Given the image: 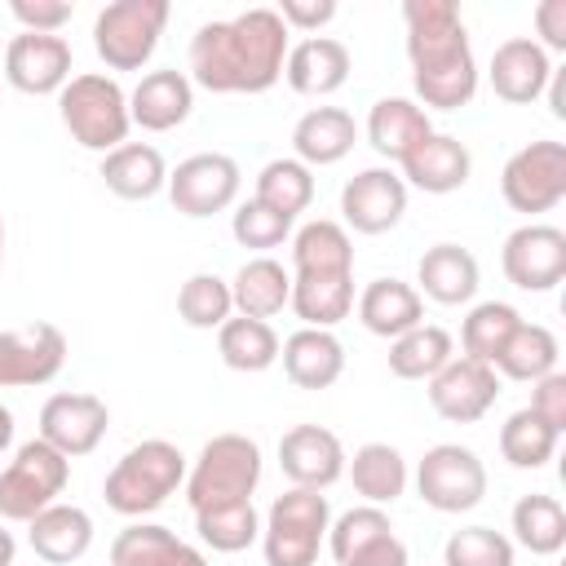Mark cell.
I'll use <instances>...</instances> for the list:
<instances>
[{
    "label": "cell",
    "mask_w": 566,
    "mask_h": 566,
    "mask_svg": "<svg viewBox=\"0 0 566 566\" xmlns=\"http://www.w3.org/2000/svg\"><path fill=\"white\" fill-rule=\"evenodd\" d=\"M500 398V376L491 363L478 358H451L438 376H429V407L451 420V424H473L482 420Z\"/></svg>",
    "instance_id": "2e32d148"
},
{
    "label": "cell",
    "mask_w": 566,
    "mask_h": 566,
    "mask_svg": "<svg viewBox=\"0 0 566 566\" xmlns=\"http://www.w3.org/2000/svg\"><path fill=\"white\" fill-rule=\"evenodd\" d=\"M57 115L66 124V133L97 155H111L115 146L128 142V93L119 88V80L102 75V71H84L71 75L66 88L57 93Z\"/></svg>",
    "instance_id": "277c9868"
},
{
    "label": "cell",
    "mask_w": 566,
    "mask_h": 566,
    "mask_svg": "<svg viewBox=\"0 0 566 566\" xmlns=\"http://www.w3.org/2000/svg\"><path fill=\"white\" fill-rule=\"evenodd\" d=\"M4 80L31 97L62 93L71 80V44L62 35H35V31L13 35L4 49Z\"/></svg>",
    "instance_id": "ac0fdd59"
},
{
    "label": "cell",
    "mask_w": 566,
    "mask_h": 566,
    "mask_svg": "<svg viewBox=\"0 0 566 566\" xmlns=\"http://www.w3.org/2000/svg\"><path fill=\"white\" fill-rule=\"evenodd\" d=\"M27 539L40 562L49 566H71L93 548V517L80 504H49L27 522Z\"/></svg>",
    "instance_id": "d4e9b609"
},
{
    "label": "cell",
    "mask_w": 566,
    "mask_h": 566,
    "mask_svg": "<svg viewBox=\"0 0 566 566\" xmlns=\"http://www.w3.org/2000/svg\"><path fill=\"white\" fill-rule=\"evenodd\" d=\"M177 314H181V323L195 327V332H217V327L234 314L230 283H226L221 274H208V270L190 274V279L181 283V292H177Z\"/></svg>",
    "instance_id": "7bdbcfd3"
},
{
    "label": "cell",
    "mask_w": 566,
    "mask_h": 566,
    "mask_svg": "<svg viewBox=\"0 0 566 566\" xmlns=\"http://www.w3.org/2000/svg\"><path fill=\"white\" fill-rule=\"evenodd\" d=\"M102 181L111 195L137 203V199H155L168 186V164L159 155V146L150 142H124L111 155H102Z\"/></svg>",
    "instance_id": "f1b7e54d"
},
{
    "label": "cell",
    "mask_w": 566,
    "mask_h": 566,
    "mask_svg": "<svg viewBox=\"0 0 566 566\" xmlns=\"http://www.w3.org/2000/svg\"><path fill=\"white\" fill-rule=\"evenodd\" d=\"M230 301H234V314L270 323L292 301V274L274 256H252L230 279Z\"/></svg>",
    "instance_id": "4dcf8cb0"
},
{
    "label": "cell",
    "mask_w": 566,
    "mask_h": 566,
    "mask_svg": "<svg viewBox=\"0 0 566 566\" xmlns=\"http://www.w3.org/2000/svg\"><path fill=\"white\" fill-rule=\"evenodd\" d=\"M106 424H111L106 398L84 394V389H71V394L44 398V407H40V433L35 438H44L53 451H62L66 460H75V455L97 451V442L106 438Z\"/></svg>",
    "instance_id": "5bb4252c"
},
{
    "label": "cell",
    "mask_w": 566,
    "mask_h": 566,
    "mask_svg": "<svg viewBox=\"0 0 566 566\" xmlns=\"http://www.w3.org/2000/svg\"><path fill=\"white\" fill-rule=\"evenodd\" d=\"M256 482H261V447L248 433H217L203 442L195 469L186 473V500L199 513L212 504L252 500Z\"/></svg>",
    "instance_id": "8992f818"
},
{
    "label": "cell",
    "mask_w": 566,
    "mask_h": 566,
    "mask_svg": "<svg viewBox=\"0 0 566 566\" xmlns=\"http://www.w3.org/2000/svg\"><path fill=\"white\" fill-rule=\"evenodd\" d=\"M283 376L296 389H332L345 371V345L327 327H301L279 345Z\"/></svg>",
    "instance_id": "cb8c5ba5"
},
{
    "label": "cell",
    "mask_w": 566,
    "mask_h": 566,
    "mask_svg": "<svg viewBox=\"0 0 566 566\" xmlns=\"http://www.w3.org/2000/svg\"><path fill=\"white\" fill-rule=\"evenodd\" d=\"M407 57L416 97L433 111H460L478 93V62L455 0H407Z\"/></svg>",
    "instance_id": "7a4b0ae2"
},
{
    "label": "cell",
    "mask_w": 566,
    "mask_h": 566,
    "mask_svg": "<svg viewBox=\"0 0 566 566\" xmlns=\"http://www.w3.org/2000/svg\"><path fill=\"white\" fill-rule=\"evenodd\" d=\"M548 75H553V62L531 35H513V40L495 44L491 66H486V80H491L495 97L509 102V106H531L535 97H544Z\"/></svg>",
    "instance_id": "ffe728a7"
},
{
    "label": "cell",
    "mask_w": 566,
    "mask_h": 566,
    "mask_svg": "<svg viewBox=\"0 0 566 566\" xmlns=\"http://www.w3.org/2000/svg\"><path fill=\"white\" fill-rule=\"evenodd\" d=\"M358 142V128H354V115L340 111V106H314L296 119L292 128V159H301L310 172L314 168H327V164H340Z\"/></svg>",
    "instance_id": "4316f807"
},
{
    "label": "cell",
    "mask_w": 566,
    "mask_h": 566,
    "mask_svg": "<svg viewBox=\"0 0 566 566\" xmlns=\"http://www.w3.org/2000/svg\"><path fill=\"white\" fill-rule=\"evenodd\" d=\"M407 212V181L394 168H363L340 186V217L358 234H389Z\"/></svg>",
    "instance_id": "e0dca14e"
},
{
    "label": "cell",
    "mask_w": 566,
    "mask_h": 566,
    "mask_svg": "<svg viewBox=\"0 0 566 566\" xmlns=\"http://www.w3.org/2000/svg\"><path fill=\"white\" fill-rule=\"evenodd\" d=\"M305 327H336L354 310V274H292V301Z\"/></svg>",
    "instance_id": "836d02e7"
},
{
    "label": "cell",
    "mask_w": 566,
    "mask_h": 566,
    "mask_svg": "<svg viewBox=\"0 0 566 566\" xmlns=\"http://www.w3.org/2000/svg\"><path fill=\"white\" fill-rule=\"evenodd\" d=\"M442 566H513V539L495 526H460L442 544Z\"/></svg>",
    "instance_id": "f6af8a7d"
},
{
    "label": "cell",
    "mask_w": 566,
    "mask_h": 566,
    "mask_svg": "<svg viewBox=\"0 0 566 566\" xmlns=\"http://www.w3.org/2000/svg\"><path fill=\"white\" fill-rule=\"evenodd\" d=\"M292 274H354V239L340 221L314 217L292 239Z\"/></svg>",
    "instance_id": "1f68e13d"
},
{
    "label": "cell",
    "mask_w": 566,
    "mask_h": 566,
    "mask_svg": "<svg viewBox=\"0 0 566 566\" xmlns=\"http://www.w3.org/2000/svg\"><path fill=\"white\" fill-rule=\"evenodd\" d=\"M504 279L522 292H553L566 279V230L526 221L500 248Z\"/></svg>",
    "instance_id": "7c38bea8"
},
{
    "label": "cell",
    "mask_w": 566,
    "mask_h": 566,
    "mask_svg": "<svg viewBox=\"0 0 566 566\" xmlns=\"http://www.w3.org/2000/svg\"><path fill=\"white\" fill-rule=\"evenodd\" d=\"M513 539L535 553V557H553L566 548V509L557 495H522L513 504Z\"/></svg>",
    "instance_id": "74e56055"
},
{
    "label": "cell",
    "mask_w": 566,
    "mask_h": 566,
    "mask_svg": "<svg viewBox=\"0 0 566 566\" xmlns=\"http://www.w3.org/2000/svg\"><path fill=\"white\" fill-rule=\"evenodd\" d=\"M181 486H186L181 447L168 438H146L115 460V469L102 482V495L106 509H115L119 517H146L159 504H168V495H177Z\"/></svg>",
    "instance_id": "3957f363"
},
{
    "label": "cell",
    "mask_w": 566,
    "mask_h": 566,
    "mask_svg": "<svg viewBox=\"0 0 566 566\" xmlns=\"http://www.w3.org/2000/svg\"><path fill=\"white\" fill-rule=\"evenodd\" d=\"M9 13L22 22V31H35V35H57L75 4L71 0H9Z\"/></svg>",
    "instance_id": "7dc6e473"
},
{
    "label": "cell",
    "mask_w": 566,
    "mask_h": 566,
    "mask_svg": "<svg viewBox=\"0 0 566 566\" xmlns=\"http://www.w3.org/2000/svg\"><path fill=\"white\" fill-rule=\"evenodd\" d=\"M535 31H539V49L548 53V49H557V53H566V0H544V4H535Z\"/></svg>",
    "instance_id": "f907efd6"
},
{
    "label": "cell",
    "mask_w": 566,
    "mask_h": 566,
    "mask_svg": "<svg viewBox=\"0 0 566 566\" xmlns=\"http://www.w3.org/2000/svg\"><path fill=\"white\" fill-rule=\"evenodd\" d=\"M416 491L438 513H469L486 495V464L478 460L473 447L438 442L416 464Z\"/></svg>",
    "instance_id": "30bf717a"
},
{
    "label": "cell",
    "mask_w": 566,
    "mask_h": 566,
    "mask_svg": "<svg viewBox=\"0 0 566 566\" xmlns=\"http://www.w3.org/2000/svg\"><path fill=\"white\" fill-rule=\"evenodd\" d=\"M0 261H4V217H0Z\"/></svg>",
    "instance_id": "9f6ffc18"
},
{
    "label": "cell",
    "mask_w": 566,
    "mask_h": 566,
    "mask_svg": "<svg viewBox=\"0 0 566 566\" xmlns=\"http://www.w3.org/2000/svg\"><path fill=\"white\" fill-rule=\"evenodd\" d=\"M71 482V460L53 451L44 438H31L13 451V460L0 469V517L4 522H31Z\"/></svg>",
    "instance_id": "ba28073f"
},
{
    "label": "cell",
    "mask_w": 566,
    "mask_h": 566,
    "mask_svg": "<svg viewBox=\"0 0 566 566\" xmlns=\"http://www.w3.org/2000/svg\"><path fill=\"white\" fill-rule=\"evenodd\" d=\"M190 106H195V84L177 66L146 71L137 80V88L128 93V119L137 128H146V133H168V128L186 124Z\"/></svg>",
    "instance_id": "7402d4cb"
},
{
    "label": "cell",
    "mask_w": 566,
    "mask_h": 566,
    "mask_svg": "<svg viewBox=\"0 0 566 566\" xmlns=\"http://www.w3.org/2000/svg\"><path fill=\"white\" fill-rule=\"evenodd\" d=\"M66 363V336L57 323H31L0 332V389L49 385Z\"/></svg>",
    "instance_id": "9a60e30c"
},
{
    "label": "cell",
    "mask_w": 566,
    "mask_h": 566,
    "mask_svg": "<svg viewBox=\"0 0 566 566\" xmlns=\"http://www.w3.org/2000/svg\"><path fill=\"white\" fill-rule=\"evenodd\" d=\"M327 548L336 566H407V544L394 535V522L376 504H358L327 526Z\"/></svg>",
    "instance_id": "4fadbf2b"
},
{
    "label": "cell",
    "mask_w": 566,
    "mask_h": 566,
    "mask_svg": "<svg viewBox=\"0 0 566 566\" xmlns=\"http://www.w3.org/2000/svg\"><path fill=\"white\" fill-rule=\"evenodd\" d=\"M181 539L159 522H133L111 544V566H172Z\"/></svg>",
    "instance_id": "ee69618b"
},
{
    "label": "cell",
    "mask_w": 566,
    "mask_h": 566,
    "mask_svg": "<svg viewBox=\"0 0 566 566\" xmlns=\"http://www.w3.org/2000/svg\"><path fill=\"white\" fill-rule=\"evenodd\" d=\"M13 557H18V539L0 526V566H13Z\"/></svg>",
    "instance_id": "db71d44e"
},
{
    "label": "cell",
    "mask_w": 566,
    "mask_h": 566,
    "mask_svg": "<svg viewBox=\"0 0 566 566\" xmlns=\"http://www.w3.org/2000/svg\"><path fill=\"white\" fill-rule=\"evenodd\" d=\"M398 168H402L398 177H402L407 186H416V190H424V195H451V190H460V186L469 181L473 155H469V146H464L460 137H451V133H429Z\"/></svg>",
    "instance_id": "603a6c76"
},
{
    "label": "cell",
    "mask_w": 566,
    "mask_h": 566,
    "mask_svg": "<svg viewBox=\"0 0 566 566\" xmlns=\"http://www.w3.org/2000/svg\"><path fill=\"white\" fill-rule=\"evenodd\" d=\"M429 133H433L429 111L411 97H380L367 111V146L389 164H402Z\"/></svg>",
    "instance_id": "484cf974"
},
{
    "label": "cell",
    "mask_w": 566,
    "mask_h": 566,
    "mask_svg": "<svg viewBox=\"0 0 566 566\" xmlns=\"http://www.w3.org/2000/svg\"><path fill=\"white\" fill-rule=\"evenodd\" d=\"M455 358V340L438 323H420L389 340V371L398 380H429Z\"/></svg>",
    "instance_id": "d590c367"
},
{
    "label": "cell",
    "mask_w": 566,
    "mask_h": 566,
    "mask_svg": "<svg viewBox=\"0 0 566 566\" xmlns=\"http://www.w3.org/2000/svg\"><path fill=\"white\" fill-rule=\"evenodd\" d=\"M279 332L261 318H243V314H230L221 327H217V354L230 371H265L279 363Z\"/></svg>",
    "instance_id": "8d00e7d4"
},
{
    "label": "cell",
    "mask_w": 566,
    "mask_h": 566,
    "mask_svg": "<svg viewBox=\"0 0 566 566\" xmlns=\"http://www.w3.org/2000/svg\"><path fill=\"white\" fill-rule=\"evenodd\" d=\"M358 323L371 336L394 340V336H402V332L424 323V296L402 279H371L358 292Z\"/></svg>",
    "instance_id": "83f0119b"
},
{
    "label": "cell",
    "mask_w": 566,
    "mask_h": 566,
    "mask_svg": "<svg viewBox=\"0 0 566 566\" xmlns=\"http://www.w3.org/2000/svg\"><path fill=\"white\" fill-rule=\"evenodd\" d=\"M168 0H111L93 18V49L111 71H142L168 27Z\"/></svg>",
    "instance_id": "52a82bcc"
},
{
    "label": "cell",
    "mask_w": 566,
    "mask_h": 566,
    "mask_svg": "<svg viewBox=\"0 0 566 566\" xmlns=\"http://www.w3.org/2000/svg\"><path fill=\"white\" fill-rule=\"evenodd\" d=\"M345 473H349L354 491H358L367 504H376V509L394 504V500L407 491V460H402V451L389 447V442H363V447L354 451V460H345Z\"/></svg>",
    "instance_id": "d6a6232c"
},
{
    "label": "cell",
    "mask_w": 566,
    "mask_h": 566,
    "mask_svg": "<svg viewBox=\"0 0 566 566\" xmlns=\"http://www.w3.org/2000/svg\"><path fill=\"white\" fill-rule=\"evenodd\" d=\"M557 442L562 433L553 424H544L531 407L513 411L504 424H500V455L513 464V469H544L553 455H557Z\"/></svg>",
    "instance_id": "f35d334b"
},
{
    "label": "cell",
    "mask_w": 566,
    "mask_h": 566,
    "mask_svg": "<svg viewBox=\"0 0 566 566\" xmlns=\"http://www.w3.org/2000/svg\"><path fill=\"white\" fill-rule=\"evenodd\" d=\"M544 93H548V111H553V119H566V66H553Z\"/></svg>",
    "instance_id": "816d5d0a"
},
{
    "label": "cell",
    "mask_w": 566,
    "mask_h": 566,
    "mask_svg": "<svg viewBox=\"0 0 566 566\" xmlns=\"http://www.w3.org/2000/svg\"><path fill=\"white\" fill-rule=\"evenodd\" d=\"M517 323H522V314L509 301H482V305H473L464 314V323H460V349H464V358L495 363Z\"/></svg>",
    "instance_id": "b9f144b4"
},
{
    "label": "cell",
    "mask_w": 566,
    "mask_h": 566,
    "mask_svg": "<svg viewBox=\"0 0 566 566\" xmlns=\"http://www.w3.org/2000/svg\"><path fill=\"white\" fill-rule=\"evenodd\" d=\"M345 447L332 429L323 424H292L283 438H279V469L292 486H305V491H327L340 473H345Z\"/></svg>",
    "instance_id": "d6986e66"
},
{
    "label": "cell",
    "mask_w": 566,
    "mask_h": 566,
    "mask_svg": "<svg viewBox=\"0 0 566 566\" xmlns=\"http://www.w3.org/2000/svg\"><path fill=\"white\" fill-rule=\"evenodd\" d=\"M172 566H208V557H203L199 548H190V544H181V553L172 557Z\"/></svg>",
    "instance_id": "11a10c76"
},
{
    "label": "cell",
    "mask_w": 566,
    "mask_h": 566,
    "mask_svg": "<svg viewBox=\"0 0 566 566\" xmlns=\"http://www.w3.org/2000/svg\"><path fill=\"white\" fill-rule=\"evenodd\" d=\"M292 31L265 4L203 22L190 40V84L208 93H265L283 80Z\"/></svg>",
    "instance_id": "6da1fadb"
},
{
    "label": "cell",
    "mask_w": 566,
    "mask_h": 566,
    "mask_svg": "<svg viewBox=\"0 0 566 566\" xmlns=\"http://www.w3.org/2000/svg\"><path fill=\"white\" fill-rule=\"evenodd\" d=\"M230 234H234L239 248H252V252L265 256L270 248H279V243L292 234V217L265 208L261 199H248V203L234 208V217H230Z\"/></svg>",
    "instance_id": "bcb514c9"
},
{
    "label": "cell",
    "mask_w": 566,
    "mask_h": 566,
    "mask_svg": "<svg viewBox=\"0 0 566 566\" xmlns=\"http://www.w3.org/2000/svg\"><path fill=\"white\" fill-rule=\"evenodd\" d=\"M195 531L212 553H243L248 544L261 539V517L252 509V500H234V504H212L195 513Z\"/></svg>",
    "instance_id": "ab89813d"
},
{
    "label": "cell",
    "mask_w": 566,
    "mask_h": 566,
    "mask_svg": "<svg viewBox=\"0 0 566 566\" xmlns=\"http://www.w3.org/2000/svg\"><path fill=\"white\" fill-rule=\"evenodd\" d=\"M239 186H243V172L230 155L221 150H199L190 159H181L172 172H168V199L181 217H212V212H226L234 199H239Z\"/></svg>",
    "instance_id": "8fae6325"
},
{
    "label": "cell",
    "mask_w": 566,
    "mask_h": 566,
    "mask_svg": "<svg viewBox=\"0 0 566 566\" xmlns=\"http://www.w3.org/2000/svg\"><path fill=\"white\" fill-rule=\"evenodd\" d=\"M287 31H318L336 18V0H283L274 9Z\"/></svg>",
    "instance_id": "681fc988"
},
{
    "label": "cell",
    "mask_w": 566,
    "mask_h": 566,
    "mask_svg": "<svg viewBox=\"0 0 566 566\" xmlns=\"http://www.w3.org/2000/svg\"><path fill=\"white\" fill-rule=\"evenodd\" d=\"M557 354H562V345H557V336L544 327V323H517L513 327V336L504 340V349H500V358L491 363L495 367V376H504V380H526V385H535V380H544L548 371H557Z\"/></svg>",
    "instance_id": "e575fe53"
},
{
    "label": "cell",
    "mask_w": 566,
    "mask_h": 566,
    "mask_svg": "<svg viewBox=\"0 0 566 566\" xmlns=\"http://www.w3.org/2000/svg\"><path fill=\"white\" fill-rule=\"evenodd\" d=\"M13 447V411L0 402V455Z\"/></svg>",
    "instance_id": "f5cc1de1"
},
{
    "label": "cell",
    "mask_w": 566,
    "mask_h": 566,
    "mask_svg": "<svg viewBox=\"0 0 566 566\" xmlns=\"http://www.w3.org/2000/svg\"><path fill=\"white\" fill-rule=\"evenodd\" d=\"M252 199H261L265 208H274V212L296 221L314 203V172L301 159H270L256 172V195Z\"/></svg>",
    "instance_id": "60d3db41"
},
{
    "label": "cell",
    "mask_w": 566,
    "mask_h": 566,
    "mask_svg": "<svg viewBox=\"0 0 566 566\" xmlns=\"http://www.w3.org/2000/svg\"><path fill=\"white\" fill-rule=\"evenodd\" d=\"M349 71H354V57L336 35H305L287 49V62H283V80L301 97H332L349 80Z\"/></svg>",
    "instance_id": "44dd1931"
},
{
    "label": "cell",
    "mask_w": 566,
    "mask_h": 566,
    "mask_svg": "<svg viewBox=\"0 0 566 566\" xmlns=\"http://www.w3.org/2000/svg\"><path fill=\"white\" fill-rule=\"evenodd\" d=\"M327 526H332V509L323 491H305V486L283 491L261 522L265 566H314Z\"/></svg>",
    "instance_id": "5b68a950"
},
{
    "label": "cell",
    "mask_w": 566,
    "mask_h": 566,
    "mask_svg": "<svg viewBox=\"0 0 566 566\" xmlns=\"http://www.w3.org/2000/svg\"><path fill=\"white\" fill-rule=\"evenodd\" d=\"M500 195L513 212H548L566 199V142H531L522 150L509 155L504 172H500Z\"/></svg>",
    "instance_id": "9c48e42d"
},
{
    "label": "cell",
    "mask_w": 566,
    "mask_h": 566,
    "mask_svg": "<svg viewBox=\"0 0 566 566\" xmlns=\"http://www.w3.org/2000/svg\"><path fill=\"white\" fill-rule=\"evenodd\" d=\"M478 256L460 243H433L416 265V292L438 305H464L478 292Z\"/></svg>",
    "instance_id": "f546056e"
},
{
    "label": "cell",
    "mask_w": 566,
    "mask_h": 566,
    "mask_svg": "<svg viewBox=\"0 0 566 566\" xmlns=\"http://www.w3.org/2000/svg\"><path fill=\"white\" fill-rule=\"evenodd\" d=\"M531 411L557 433H566V376L562 371H548L544 380L531 385Z\"/></svg>",
    "instance_id": "c3c4849f"
}]
</instances>
